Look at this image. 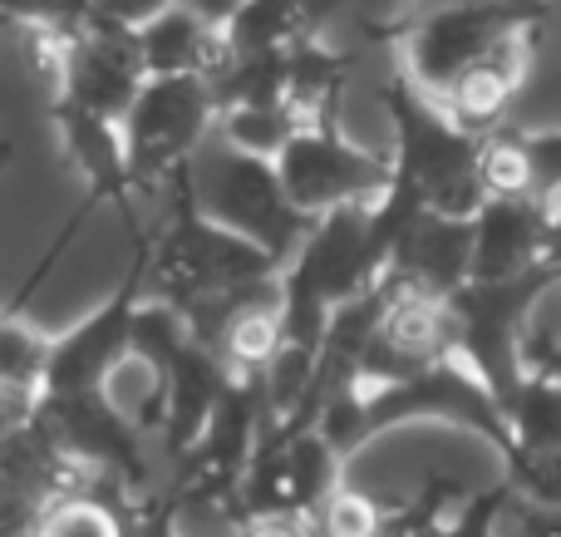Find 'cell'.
<instances>
[{"label":"cell","mask_w":561,"mask_h":537,"mask_svg":"<svg viewBox=\"0 0 561 537\" xmlns=\"http://www.w3.org/2000/svg\"><path fill=\"white\" fill-rule=\"evenodd\" d=\"M552 286H561V272L552 262H537L517 276H503V282H478L468 276L458 292H448V306H454L458 321V355L478 370V380L497 395V404L513 400V390L527 375V316L537 311Z\"/></svg>","instance_id":"6da1fadb"},{"label":"cell","mask_w":561,"mask_h":537,"mask_svg":"<svg viewBox=\"0 0 561 537\" xmlns=\"http://www.w3.org/2000/svg\"><path fill=\"white\" fill-rule=\"evenodd\" d=\"M276 173L300 213H335L345 203H369L385 193L394 178V153L355 144L350 134H340L330 114L290 134V144L276 158Z\"/></svg>","instance_id":"7a4b0ae2"},{"label":"cell","mask_w":561,"mask_h":537,"mask_svg":"<svg viewBox=\"0 0 561 537\" xmlns=\"http://www.w3.org/2000/svg\"><path fill=\"white\" fill-rule=\"evenodd\" d=\"M542 0H454V5H428V15L414 20L404 35V75L419 89L438 94L458 69L483 59L507 30L537 25Z\"/></svg>","instance_id":"3957f363"},{"label":"cell","mask_w":561,"mask_h":537,"mask_svg":"<svg viewBox=\"0 0 561 537\" xmlns=\"http://www.w3.org/2000/svg\"><path fill=\"white\" fill-rule=\"evenodd\" d=\"M213 114V89L203 75H148L124 114V138L134 168H163L193 153Z\"/></svg>","instance_id":"277c9868"},{"label":"cell","mask_w":561,"mask_h":537,"mask_svg":"<svg viewBox=\"0 0 561 537\" xmlns=\"http://www.w3.org/2000/svg\"><path fill=\"white\" fill-rule=\"evenodd\" d=\"M527 65H533V25H517V30H507L483 59L458 69L434 99L444 104V114L454 118L463 134L488 138L493 128H503L507 108H513L517 89H523V79H527Z\"/></svg>","instance_id":"5b68a950"},{"label":"cell","mask_w":561,"mask_h":537,"mask_svg":"<svg viewBox=\"0 0 561 537\" xmlns=\"http://www.w3.org/2000/svg\"><path fill=\"white\" fill-rule=\"evenodd\" d=\"M547 232H552V203L542 197H483L473 213V276L503 282L547 262Z\"/></svg>","instance_id":"8992f818"},{"label":"cell","mask_w":561,"mask_h":537,"mask_svg":"<svg viewBox=\"0 0 561 537\" xmlns=\"http://www.w3.org/2000/svg\"><path fill=\"white\" fill-rule=\"evenodd\" d=\"M399 272L428 292L448 296L473 276V217L454 213H419L404 232L394 237Z\"/></svg>","instance_id":"52a82bcc"},{"label":"cell","mask_w":561,"mask_h":537,"mask_svg":"<svg viewBox=\"0 0 561 537\" xmlns=\"http://www.w3.org/2000/svg\"><path fill=\"white\" fill-rule=\"evenodd\" d=\"M503 414H507V434H513V449L503 454L507 464L561 449V380L557 375L527 370L523 385L513 390V400L503 404Z\"/></svg>","instance_id":"ba28073f"},{"label":"cell","mask_w":561,"mask_h":537,"mask_svg":"<svg viewBox=\"0 0 561 537\" xmlns=\"http://www.w3.org/2000/svg\"><path fill=\"white\" fill-rule=\"evenodd\" d=\"M286 345V316L276 301H247L242 311L227 321V361L256 370V365H272Z\"/></svg>","instance_id":"9c48e42d"},{"label":"cell","mask_w":561,"mask_h":537,"mask_svg":"<svg viewBox=\"0 0 561 537\" xmlns=\"http://www.w3.org/2000/svg\"><path fill=\"white\" fill-rule=\"evenodd\" d=\"M316 533L320 537H389V523L369 493L330 489L316 503Z\"/></svg>","instance_id":"30bf717a"},{"label":"cell","mask_w":561,"mask_h":537,"mask_svg":"<svg viewBox=\"0 0 561 537\" xmlns=\"http://www.w3.org/2000/svg\"><path fill=\"white\" fill-rule=\"evenodd\" d=\"M104 404L114 414H138L148 400L158 395V365L144 351H124L114 365L104 370Z\"/></svg>","instance_id":"8fae6325"},{"label":"cell","mask_w":561,"mask_h":537,"mask_svg":"<svg viewBox=\"0 0 561 537\" xmlns=\"http://www.w3.org/2000/svg\"><path fill=\"white\" fill-rule=\"evenodd\" d=\"M35 537H118V523L104 503L94 499H65L39 513Z\"/></svg>","instance_id":"7c38bea8"},{"label":"cell","mask_w":561,"mask_h":537,"mask_svg":"<svg viewBox=\"0 0 561 537\" xmlns=\"http://www.w3.org/2000/svg\"><path fill=\"white\" fill-rule=\"evenodd\" d=\"M527 158H533V197L552 203L561 193V128H547V134H523Z\"/></svg>","instance_id":"4fadbf2b"},{"label":"cell","mask_w":561,"mask_h":537,"mask_svg":"<svg viewBox=\"0 0 561 537\" xmlns=\"http://www.w3.org/2000/svg\"><path fill=\"white\" fill-rule=\"evenodd\" d=\"M39 370V345L35 335L15 331V325H0V385H25Z\"/></svg>","instance_id":"5bb4252c"},{"label":"cell","mask_w":561,"mask_h":537,"mask_svg":"<svg viewBox=\"0 0 561 537\" xmlns=\"http://www.w3.org/2000/svg\"><path fill=\"white\" fill-rule=\"evenodd\" d=\"M503 528L513 537H561V503H517Z\"/></svg>","instance_id":"9a60e30c"},{"label":"cell","mask_w":561,"mask_h":537,"mask_svg":"<svg viewBox=\"0 0 561 537\" xmlns=\"http://www.w3.org/2000/svg\"><path fill=\"white\" fill-rule=\"evenodd\" d=\"M173 533L178 537H242L237 523L227 518L222 509H213V503H193V509H183L178 523H173Z\"/></svg>","instance_id":"2e32d148"},{"label":"cell","mask_w":561,"mask_h":537,"mask_svg":"<svg viewBox=\"0 0 561 537\" xmlns=\"http://www.w3.org/2000/svg\"><path fill=\"white\" fill-rule=\"evenodd\" d=\"M197 20H207L213 30H232V20L247 10V0H183Z\"/></svg>","instance_id":"e0dca14e"},{"label":"cell","mask_w":561,"mask_h":537,"mask_svg":"<svg viewBox=\"0 0 561 537\" xmlns=\"http://www.w3.org/2000/svg\"><path fill=\"white\" fill-rule=\"evenodd\" d=\"M242 537H310V533H306V523H300V518H286V513H276V518L252 523Z\"/></svg>","instance_id":"ac0fdd59"},{"label":"cell","mask_w":561,"mask_h":537,"mask_svg":"<svg viewBox=\"0 0 561 537\" xmlns=\"http://www.w3.org/2000/svg\"><path fill=\"white\" fill-rule=\"evenodd\" d=\"M547 262L561 272V193L552 197V232H547Z\"/></svg>","instance_id":"d6986e66"},{"label":"cell","mask_w":561,"mask_h":537,"mask_svg":"<svg viewBox=\"0 0 561 537\" xmlns=\"http://www.w3.org/2000/svg\"><path fill=\"white\" fill-rule=\"evenodd\" d=\"M537 370H547V375H557V380H561V345H557V351H552V355H547V361H542V365H537Z\"/></svg>","instance_id":"ffe728a7"},{"label":"cell","mask_w":561,"mask_h":537,"mask_svg":"<svg viewBox=\"0 0 561 537\" xmlns=\"http://www.w3.org/2000/svg\"><path fill=\"white\" fill-rule=\"evenodd\" d=\"M419 5H454V0H419Z\"/></svg>","instance_id":"44dd1931"}]
</instances>
